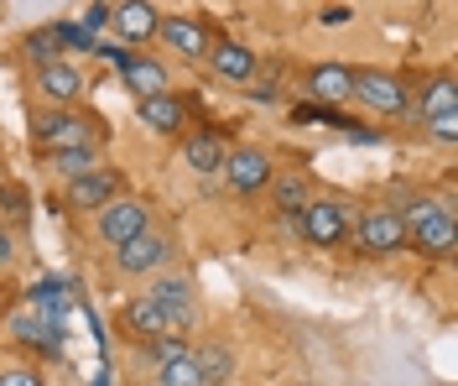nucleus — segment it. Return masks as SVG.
I'll list each match as a JSON object with an SVG mask.
<instances>
[{
    "label": "nucleus",
    "mask_w": 458,
    "mask_h": 386,
    "mask_svg": "<svg viewBox=\"0 0 458 386\" xmlns=\"http://www.w3.org/2000/svg\"><path fill=\"white\" fill-rule=\"evenodd\" d=\"M401 214V230H406V245H417L422 256H454L458 245V225H454V209L437 204V199H411Z\"/></svg>",
    "instance_id": "obj_1"
},
{
    "label": "nucleus",
    "mask_w": 458,
    "mask_h": 386,
    "mask_svg": "<svg viewBox=\"0 0 458 386\" xmlns=\"http://www.w3.org/2000/svg\"><path fill=\"white\" fill-rule=\"evenodd\" d=\"M349 99L365 105V110L380 116V120L406 116V105H411L406 84H401L396 73H380V68H354V94H349Z\"/></svg>",
    "instance_id": "obj_2"
},
{
    "label": "nucleus",
    "mask_w": 458,
    "mask_h": 386,
    "mask_svg": "<svg viewBox=\"0 0 458 386\" xmlns=\"http://www.w3.org/2000/svg\"><path fill=\"white\" fill-rule=\"evenodd\" d=\"M31 131H37V147L47 151V157L99 142V136H94V120H89L84 110H42V116L31 120Z\"/></svg>",
    "instance_id": "obj_3"
},
{
    "label": "nucleus",
    "mask_w": 458,
    "mask_h": 386,
    "mask_svg": "<svg viewBox=\"0 0 458 386\" xmlns=\"http://www.w3.org/2000/svg\"><path fill=\"white\" fill-rule=\"evenodd\" d=\"M297 230H302V240H308V245H318V251H334V245H344V240H349L354 219H349V209H344L339 199H308V209L297 214Z\"/></svg>",
    "instance_id": "obj_4"
},
{
    "label": "nucleus",
    "mask_w": 458,
    "mask_h": 386,
    "mask_svg": "<svg viewBox=\"0 0 458 386\" xmlns=\"http://www.w3.org/2000/svg\"><path fill=\"white\" fill-rule=\"evenodd\" d=\"M219 178L240 193V199H256L260 188H271L276 178V167H271V151L266 147H229L225 167H219Z\"/></svg>",
    "instance_id": "obj_5"
},
{
    "label": "nucleus",
    "mask_w": 458,
    "mask_h": 386,
    "mask_svg": "<svg viewBox=\"0 0 458 386\" xmlns=\"http://www.w3.org/2000/svg\"><path fill=\"white\" fill-rule=\"evenodd\" d=\"M141 230H151V209L141 199H110V204L94 214V236L105 240V245H125V240H136Z\"/></svg>",
    "instance_id": "obj_6"
},
{
    "label": "nucleus",
    "mask_w": 458,
    "mask_h": 386,
    "mask_svg": "<svg viewBox=\"0 0 458 386\" xmlns=\"http://www.w3.org/2000/svg\"><path fill=\"white\" fill-rule=\"evenodd\" d=\"M354 245L365 256H396L406 245V230H401V214L396 209H365L354 219Z\"/></svg>",
    "instance_id": "obj_7"
},
{
    "label": "nucleus",
    "mask_w": 458,
    "mask_h": 386,
    "mask_svg": "<svg viewBox=\"0 0 458 386\" xmlns=\"http://www.w3.org/2000/svg\"><path fill=\"white\" fill-rule=\"evenodd\" d=\"M162 262H172V240L162 230H141L136 240L114 245V267L125 277H151V271H162Z\"/></svg>",
    "instance_id": "obj_8"
},
{
    "label": "nucleus",
    "mask_w": 458,
    "mask_h": 386,
    "mask_svg": "<svg viewBox=\"0 0 458 386\" xmlns=\"http://www.w3.org/2000/svg\"><path fill=\"white\" fill-rule=\"evenodd\" d=\"M120 188H125V173H114V167H89L84 178H68V204L84 209V214H99L110 199H120Z\"/></svg>",
    "instance_id": "obj_9"
},
{
    "label": "nucleus",
    "mask_w": 458,
    "mask_h": 386,
    "mask_svg": "<svg viewBox=\"0 0 458 386\" xmlns=\"http://www.w3.org/2000/svg\"><path fill=\"white\" fill-rule=\"evenodd\" d=\"M120 68V79H125V90L146 99V94H167V63L146 58V53H120V47H105Z\"/></svg>",
    "instance_id": "obj_10"
},
{
    "label": "nucleus",
    "mask_w": 458,
    "mask_h": 386,
    "mask_svg": "<svg viewBox=\"0 0 458 386\" xmlns=\"http://www.w3.org/2000/svg\"><path fill=\"white\" fill-rule=\"evenodd\" d=\"M157 37L167 42L177 58H188V63H203V58H208V47H214L208 27H203V21H193V16H162Z\"/></svg>",
    "instance_id": "obj_11"
},
{
    "label": "nucleus",
    "mask_w": 458,
    "mask_h": 386,
    "mask_svg": "<svg viewBox=\"0 0 458 386\" xmlns=\"http://www.w3.org/2000/svg\"><path fill=\"white\" fill-rule=\"evenodd\" d=\"M146 297L167 313L172 334H177V329H188V324H193V313H199V308H193V282H188V277H172V271H167V277H157V287H151Z\"/></svg>",
    "instance_id": "obj_12"
},
{
    "label": "nucleus",
    "mask_w": 458,
    "mask_h": 386,
    "mask_svg": "<svg viewBox=\"0 0 458 386\" xmlns=\"http://www.w3.org/2000/svg\"><path fill=\"white\" fill-rule=\"evenodd\" d=\"M349 94H354V68L349 63H318L313 73H308V99L313 105H349Z\"/></svg>",
    "instance_id": "obj_13"
},
{
    "label": "nucleus",
    "mask_w": 458,
    "mask_h": 386,
    "mask_svg": "<svg viewBox=\"0 0 458 386\" xmlns=\"http://www.w3.org/2000/svg\"><path fill=\"white\" fill-rule=\"evenodd\" d=\"M37 94L42 99H53L57 110H73L79 105V94H84V73L73 68V63H47V68H37Z\"/></svg>",
    "instance_id": "obj_14"
},
{
    "label": "nucleus",
    "mask_w": 458,
    "mask_h": 386,
    "mask_svg": "<svg viewBox=\"0 0 458 386\" xmlns=\"http://www.w3.org/2000/svg\"><path fill=\"white\" fill-rule=\"evenodd\" d=\"M182 157H188V167L199 173V178H219V167H225V157H229V142H225V131H193L188 142H182Z\"/></svg>",
    "instance_id": "obj_15"
},
{
    "label": "nucleus",
    "mask_w": 458,
    "mask_h": 386,
    "mask_svg": "<svg viewBox=\"0 0 458 386\" xmlns=\"http://www.w3.org/2000/svg\"><path fill=\"white\" fill-rule=\"evenodd\" d=\"M110 27L125 37V42H151L157 27H162V16H157V5L151 0H120L110 11Z\"/></svg>",
    "instance_id": "obj_16"
},
{
    "label": "nucleus",
    "mask_w": 458,
    "mask_h": 386,
    "mask_svg": "<svg viewBox=\"0 0 458 386\" xmlns=\"http://www.w3.org/2000/svg\"><path fill=\"white\" fill-rule=\"evenodd\" d=\"M136 116H141V125H151L157 136H177V131L188 125V105H182L177 94H146V99H136Z\"/></svg>",
    "instance_id": "obj_17"
},
{
    "label": "nucleus",
    "mask_w": 458,
    "mask_h": 386,
    "mask_svg": "<svg viewBox=\"0 0 458 386\" xmlns=\"http://www.w3.org/2000/svg\"><path fill=\"white\" fill-rule=\"evenodd\" d=\"M120 324H125V334H141V339H167L172 324H167V313L151 303V297H131L125 308H120Z\"/></svg>",
    "instance_id": "obj_18"
},
{
    "label": "nucleus",
    "mask_w": 458,
    "mask_h": 386,
    "mask_svg": "<svg viewBox=\"0 0 458 386\" xmlns=\"http://www.w3.org/2000/svg\"><path fill=\"white\" fill-rule=\"evenodd\" d=\"M208 63H214V73L229 79V84L256 79V53H250L245 42H214V47H208Z\"/></svg>",
    "instance_id": "obj_19"
},
{
    "label": "nucleus",
    "mask_w": 458,
    "mask_h": 386,
    "mask_svg": "<svg viewBox=\"0 0 458 386\" xmlns=\"http://www.w3.org/2000/svg\"><path fill=\"white\" fill-rule=\"evenodd\" d=\"M458 110V84H454V73H437L428 90H422V99L417 105H406V116H417L422 125L428 120H437V116H454Z\"/></svg>",
    "instance_id": "obj_20"
},
{
    "label": "nucleus",
    "mask_w": 458,
    "mask_h": 386,
    "mask_svg": "<svg viewBox=\"0 0 458 386\" xmlns=\"http://www.w3.org/2000/svg\"><path fill=\"white\" fill-rule=\"evenodd\" d=\"M271 199H276L282 214L297 219V214L308 209V178H297V173H276V178H271Z\"/></svg>",
    "instance_id": "obj_21"
},
{
    "label": "nucleus",
    "mask_w": 458,
    "mask_h": 386,
    "mask_svg": "<svg viewBox=\"0 0 458 386\" xmlns=\"http://www.w3.org/2000/svg\"><path fill=\"white\" fill-rule=\"evenodd\" d=\"M157 386H203L199 376V360H193V350H182V356H172L157 365Z\"/></svg>",
    "instance_id": "obj_22"
},
{
    "label": "nucleus",
    "mask_w": 458,
    "mask_h": 386,
    "mask_svg": "<svg viewBox=\"0 0 458 386\" xmlns=\"http://www.w3.org/2000/svg\"><path fill=\"white\" fill-rule=\"evenodd\" d=\"M193 360H199L203 386H225V382H229V371H234V360H229L225 345H203V350H193Z\"/></svg>",
    "instance_id": "obj_23"
},
{
    "label": "nucleus",
    "mask_w": 458,
    "mask_h": 386,
    "mask_svg": "<svg viewBox=\"0 0 458 386\" xmlns=\"http://www.w3.org/2000/svg\"><path fill=\"white\" fill-rule=\"evenodd\" d=\"M21 53H27V63H37V68H47V63H57V58H63V42H57V31H53V27H37V31H27Z\"/></svg>",
    "instance_id": "obj_24"
},
{
    "label": "nucleus",
    "mask_w": 458,
    "mask_h": 386,
    "mask_svg": "<svg viewBox=\"0 0 458 386\" xmlns=\"http://www.w3.org/2000/svg\"><path fill=\"white\" fill-rule=\"evenodd\" d=\"M53 167L63 178H84L89 167H99V142H89V147H68L53 157Z\"/></svg>",
    "instance_id": "obj_25"
},
{
    "label": "nucleus",
    "mask_w": 458,
    "mask_h": 386,
    "mask_svg": "<svg viewBox=\"0 0 458 386\" xmlns=\"http://www.w3.org/2000/svg\"><path fill=\"white\" fill-rule=\"evenodd\" d=\"M0 214H11L16 225H27V188L21 183H0Z\"/></svg>",
    "instance_id": "obj_26"
},
{
    "label": "nucleus",
    "mask_w": 458,
    "mask_h": 386,
    "mask_svg": "<svg viewBox=\"0 0 458 386\" xmlns=\"http://www.w3.org/2000/svg\"><path fill=\"white\" fill-rule=\"evenodd\" d=\"M428 131H432V142L454 147V142H458V110H454V116H437V120H428Z\"/></svg>",
    "instance_id": "obj_27"
},
{
    "label": "nucleus",
    "mask_w": 458,
    "mask_h": 386,
    "mask_svg": "<svg viewBox=\"0 0 458 386\" xmlns=\"http://www.w3.org/2000/svg\"><path fill=\"white\" fill-rule=\"evenodd\" d=\"M0 386H47L31 365H11V371H0Z\"/></svg>",
    "instance_id": "obj_28"
},
{
    "label": "nucleus",
    "mask_w": 458,
    "mask_h": 386,
    "mask_svg": "<svg viewBox=\"0 0 458 386\" xmlns=\"http://www.w3.org/2000/svg\"><path fill=\"white\" fill-rule=\"evenodd\" d=\"M57 31V42L63 47H73V53H84V47H94V37H89L84 27H53Z\"/></svg>",
    "instance_id": "obj_29"
},
{
    "label": "nucleus",
    "mask_w": 458,
    "mask_h": 386,
    "mask_svg": "<svg viewBox=\"0 0 458 386\" xmlns=\"http://www.w3.org/2000/svg\"><path fill=\"white\" fill-rule=\"evenodd\" d=\"M182 350H188V345H182L177 334H167V339H151V360H157V365H162V360H172V356H182Z\"/></svg>",
    "instance_id": "obj_30"
},
{
    "label": "nucleus",
    "mask_w": 458,
    "mask_h": 386,
    "mask_svg": "<svg viewBox=\"0 0 458 386\" xmlns=\"http://www.w3.org/2000/svg\"><path fill=\"white\" fill-rule=\"evenodd\" d=\"M11 267H16V240L5 236V225H0V277H5Z\"/></svg>",
    "instance_id": "obj_31"
},
{
    "label": "nucleus",
    "mask_w": 458,
    "mask_h": 386,
    "mask_svg": "<svg viewBox=\"0 0 458 386\" xmlns=\"http://www.w3.org/2000/svg\"><path fill=\"white\" fill-rule=\"evenodd\" d=\"M105 21H110V5H89V11H84V31H89V37L105 27Z\"/></svg>",
    "instance_id": "obj_32"
}]
</instances>
